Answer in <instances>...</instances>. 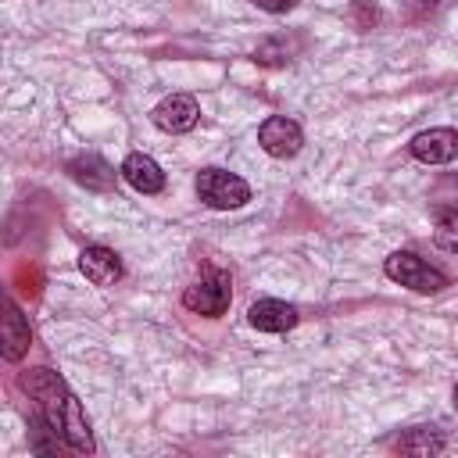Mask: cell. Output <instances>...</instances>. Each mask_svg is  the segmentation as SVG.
I'll return each mask as SVG.
<instances>
[{
  "label": "cell",
  "instance_id": "14",
  "mask_svg": "<svg viewBox=\"0 0 458 458\" xmlns=\"http://www.w3.org/2000/svg\"><path fill=\"white\" fill-rule=\"evenodd\" d=\"M433 240H437V247H440V250L458 254V208H444V211H437Z\"/></svg>",
  "mask_w": 458,
  "mask_h": 458
},
{
  "label": "cell",
  "instance_id": "17",
  "mask_svg": "<svg viewBox=\"0 0 458 458\" xmlns=\"http://www.w3.org/2000/svg\"><path fill=\"white\" fill-rule=\"evenodd\" d=\"M254 4H258L261 11H268V14H286L297 0H254Z\"/></svg>",
  "mask_w": 458,
  "mask_h": 458
},
{
  "label": "cell",
  "instance_id": "4",
  "mask_svg": "<svg viewBox=\"0 0 458 458\" xmlns=\"http://www.w3.org/2000/svg\"><path fill=\"white\" fill-rule=\"evenodd\" d=\"M383 272H386L394 283H401V286H408V290H415V293H440V290L447 286V276H444L440 268H433L429 261H422L419 254H411V250H394V254L386 258Z\"/></svg>",
  "mask_w": 458,
  "mask_h": 458
},
{
  "label": "cell",
  "instance_id": "8",
  "mask_svg": "<svg viewBox=\"0 0 458 458\" xmlns=\"http://www.w3.org/2000/svg\"><path fill=\"white\" fill-rule=\"evenodd\" d=\"M122 179L136 190V193H161L165 190V172H161V165L150 157V154H143V150H132V154H125V161H122Z\"/></svg>",
  "mask_w": 458,
  "mask_h": 458
},
{
  "label": "cell",
  "instance_id": "2",
  "mask_svg": "<svg viewBox=\"0 0 458 458\" xmlns=\"http://www.w3.org/2000/svg\"><path fill=\"white\" fill-rule=\"evenodd\" d=\"M197 197H200V204H208L215 211H233V208H243L250 200V186L236 172L200 168L197 172Z\"/></svg>",
  "mask_w": 458,
  "mask_h": 458
},
{
  "label": "cell",
  "instance_id": "6",
  "mask_svg": "<svg viewBox=\"0 0 458 458\" xmlns=\"http://www.w3.org/2000/svg\"><path fill=\"white\" fill-rule=\"evenodd\" d=\"M411 157L422 161V165H447L458 157V129H447V125H437V129H422L411 136L408 143Z\"/></svg>",
  "mask_w": 458,
  "mask_h": 458
},
{
  "label": "cell",
  "instance_id": "18",
  "mask_svg": "<svg viewBox=\"0 0 458 458\" xmlns=\"http://www.w3.org/2000/svg\"><path fill=\"white\" fill-rule=\"evenodd\" d=\"M454 411H458V386H454Z\"/></svg>",
  "mask_w": 458,
  "mask_h": 458
},
{
  "label": "cell",
  "instance_id": "11",
  "mask_svg": "<svg viewBox=\"0 0 458 458\" xmlns=\"http://www.w3.org/2000/svg\"><path fill=\"white\" fill-rule=\"evenodd\" d=\"M68 175H72L79 186L97 190V193H104V190L114 186V168H111L100 154H79V157H72V161H68Z\"/></svg>",
  "mask_w": 458,
  "mask_h": 458
},
{
  "label": "cell",
  "instance_id": "15",
  "mask_svg": "<svg viewBox=\"0 0 458 458\" xmlns=\"http://www.w3.org/2000/svg\"><path fill=\"white\" fill-rule=\"evenodd\" d=\"M254 61H258V64H286V61H290L286 39H265V43L254 50Z\"/></svg>",
  "mask_w": 458,
  "mask_h": 458
},
{
  "label": "cell",
  "instance_id": "7",
  "mask_svg": "<svg viewBox=\"0 0 458 458\" xmlns=\"http://www.w3.org/2000/svg\"><path fill=\"white\" fill-rule=\"evenodd\" d=\"M258 143L272 157H293L301 150V143H304V132H301V125L293 118L272 114V118H265L258 125Z\"/></svg>",
  "mask_w": 458,
  "mask_h": 458
},
{
  "label": "cell",
  "instance_id": "1",
  "mask_svg": "<svg viewBox=\"0 0 458 458\" xmlns=\"http://www.w3.org/2000/svg\"><path fill=\"white\" fill-rule=\"evenodd\" d=\"M21 386L32 397L36 411L50 422V429L68 444V451L93 454V437H89V422L82 415V404L54 369H29L21 376Z\"/></svg>",
  "mask_w": 458,
  "mask_h": 458
},
{
  "label": "cell",
  "instance_id": "13",
  "mask_svg": "<svg viewBox=\"0 0 458 458\" xmlns=\"http://www.w3.org/2000/svg\"><path fill=\"white\" fill-rule=\"evenodd\" d=\"M29 344H32L29 322H25V315L18 311V304L7 301V308H4V358H7V361H18V358L29 351Z\"/></svg>",
  "mask_w": 458,
  "mask_h": 458
},
{
  "label": "cell",
  "instance_id": "16",
  "mask_svg": "<svg viewBox=\"0 0 458 458\" xmlns=\"http://www.w3.org/2000/svg\"><path fill=\"white\" fill-rule=\"evenodd\" d=\"M354 21H358V29H372L379 21V7L372 0H358L354 4Z\"/></svg>",
  "mask_w": 458,
  "mask_h": 458
},
{
  "label": "cell",
  "instance_id": "5",
  "mask_svg": "<svg viewBox=\"0 0 458 458\" xmlns=\"http://www.w3.org/2000/svg\"><path fill=\"white\" fill-rule=\"evenodd\" d=\"M150 122L168 136H182L200 122V104L190 93H172L150 111Z\"/></svg>",
  "mask_w": 458,
  "mask_h": 458
},
{
  "label": "cell",
  "instance_id": "3",
  "mask_svg": "<svg viewBox=\"0 0 458 458\" xmlns=\"http://www.w3.org/2000/svg\"><path fill=\"white\" fill-rule=\"evenodd\" d=\"M229 301H233V279L222 268H208L193 286L182 290V308H190L193 315H204V318L225 315Z\"/></svg>",
  "mask_w": 458,
  "mask_h": 458
},
{
  "label": "cell",
  "instance_id": "9",
  "mask_svg": "<svg viewBox=\"0 0 458 458\" xmlns=\"http://www.w3.org/2000/svg\"><path fill=\"white\" fill-rule=\"evenodd\" d=\"M79 268H82V276H86L93 286H114V283L122 279V258H118L111 247H100V243L82 247Z\"/></svg>",
  "mask_w": 458,
  "mask_h": 458
},
{
  "label": "cell",
  "instance_id": "12",
  "mask_svg": "<svg viewBox=\"0 0 458 458\" xmlns=\"http://www.w3.org/2000/svg\"><path fill=\"white\" fill-rule=\"evenodd\" d=\"M444 447H447V437L437 426H415V429H408L404 437L394 440V451L397 454H419V458H433Z\"/></svg>",
  "mask_w": 458,
  "mask_h": 458
},
{
  "label": "cell",
  "instance_id": "10",
  "mask_svg": "<svg viewBox=\"0 0 458 458\" xmlns=\"http://www.w3.org/2000/svg\"><path fill=\"white\" fill-rule=\"evenodd\" d=\"M247 318H250V326L261 329V333H286V329H293V326L301 322L297 308L286 304V301H276V297L254 301L250 311H247Z\"/></svg>",
  "mask_w": 458,
  "mask_h": 458
}]
</instances>
